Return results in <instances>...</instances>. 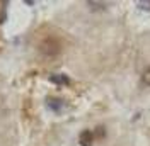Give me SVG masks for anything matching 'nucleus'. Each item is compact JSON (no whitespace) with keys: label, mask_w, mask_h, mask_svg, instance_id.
I'll list each match as a JSON object with an SVG mask.
<instances>
[{"label":"nucleus","mask_w":150,"mask_h":146,"mask_svg":"<svg viewBox=\"0 0 150 146\" xmlns=\"http://www.w3.org/2000/svg\"><path fill=\"white\" fill-rule=\"evenodd\" d=\"M94 139H96L94 138V133L89 131V129H85V131L80 133V136H79V143H80V146H92Z\"/></svg>","instance_id":"f257e3e1"},{"label":"nucleus","mask_w":150,"mask_h":146,"mask_svg":"<svg viewBox=\"0 0 150 146\" xmlns=\"http://www.w3.org/2000/svg\"><path fill=\"white\" fill-rule=\"evenodd\" d=\"M48 105L53 110H60V107L63 105V102L60 100V99H48Z\"/></svg>","instance_id":"f03ea898"},{"label":"nucleus","mask_w":150,"mask_h":146,"mask_svg":"<svg viewBox=\"0 0 150 146\" xmlns=\"http://www.w3.org/2000/svg\"><path fill=\"white\" fill-rule=\"evenodd\" d=\"M50 80L53 83H68V78H67L65 75H51Z\"/></svg>","instance_id":"7ed1b4c3"},{"label":"nucleus","mask_w":150,"mask_h":146,"mask_svg":"<svg viewBox=\"0 0 150 146\" xmlns=\"http://www.w3.org/2000/svg\"><path fill=\"white\" fill-rule=\"evenodd\" d=\"M142 82L145 83L147 87H150V66H147L143 70V73H142Z\"/></svg>","instance_id":"20e7f679"},{"label":"nucleus","mask_w":150,"mask_h":146,"mask_svg":"<svg viewBox=\"0 0 150 146\" xmlns=\"http://www.w3.org/2000/svg\"><path fill=\"white\" fill-rule=\"evenodd\" d=\"M137 7L140 10H150V0H140V2H137Z\"/></svg>","instance_id":"39448f33"},{"label":"nucleus","mask_w":150,"mask_h":146,"mask_svg":"<svg viewBox=\"0 0 150 146\" xmlns=\"http://www.w3.org/2000/svg\"><path fill=\"white\" fill-rule=\"evenodd\" d=\"M96 136H97V138H103L104 136V128H103V126H101V128H97V131L94 133V138H96Z\"/></svg>","instance_id":"423d86ee"}]
</instances>
